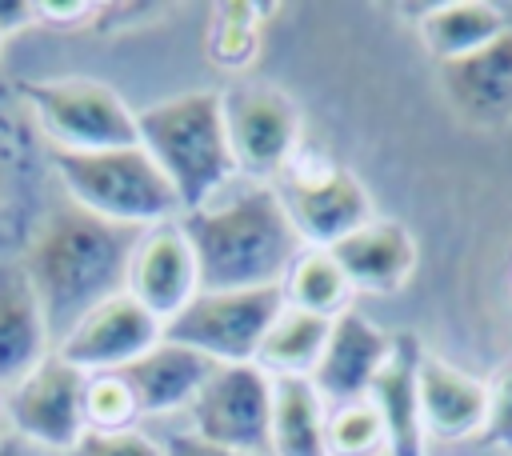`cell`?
<instances>
[{"label": "cell", "instance_id": "6da1fadb", "mask_svg": "<svg viewBox=\"0 0 512 456\" xmlns=\"http://www.w3.org/2000/svg\"><path fill=\"white\" fill-rule=\"evenodd\" d=\"M180 224L200 264V288L208 292L280 288L304 248L276 184L248 176H236L208 204L184 212Z\"/></svg>", "mask_w": 512, "mask_h": 456}, {"label": "cell", "instance_id": "7a4b0ae2", "mask_svg": "<svg viewBox=\"0 0 512 456\" xmlns=\"http://www.w3.org/2000/svg\"><path fill=\"white\" fill-rule=\"evenodd\" d=\"M140 232L104 224L76 204L56 208L40 220L28 252L24 272L36 288V300L44 308L52 348L108 296L124 292L128 256Z\"/></svg>", "mask_w": 512, "mask_h": 456}, {"label": "cell", "instance_id": "3957f363", "mask_svg": "<svg viewBox=\"0 0 512 456\" xmlns=\"http://www.w3.org/2000/svg\"><path fill=\"white\" fill-rule=\"evenodd\" d=\"M136 132L140 148L176 188L184 212H196L240 176L228 144L224 96L216 88H192L140 108Z\"/></svg>", "mask_w": 512, "mask_h": 456}, {"label": "cell", "instance_id": "277c9868", "mask_svg": "<svg viewBox=\"0 0 512 456\" xmlns=\"http://www.w3.org/2000/svg\"><path fill=\"white\" fill-rule=\"evenodd\" d=\"M52 168L68 192V204L104 224L148 232L184 216L176 188L140 144L104 152H52Z\"/></svg>", "mask_w": 512, "mask_h": 456}, {"label": "cell", "instance_id": "5b68a950", "mask_svg": "<svg viewBox=\"0 0 512 456\" xmlns=\"http://www.w3.org/2000/svg\"><path fill=\"white\" fill-rule=\"evenodd\" d=\"M20 92L32 104L40 128L52 136L56 152H104L140 144L136 108H128L124 96L104 80H28Z\"/></svg>", "mask_w": 512, "mask_h": 456}, {"label": "cell", "instance_id": "8992f818", "mask_svg": "<svg viewBox=\"0 0 512 456\" xmlns=\"http://www.w3.org/2000/svg\"><path fill=\"white\" fill-rule=\"evenodd\" d=\"M284 308L280 288H200L196 300L164 324V340L188 344L216 364H256V352Z\"/></svg>", "mask_w": 512, "mask_h": 456}, {"label": "cell", "instance_id": "52a82bcc", "mask_svg": "<svg viewBox=\"0 0 512 456\" xmlns=\"http://www.w3.org/2000/svg\"><path fill=\"white\" fill-rule=\"evenodd\" d=\"M272 184L304 248H332L376 216L360 176L320 156H296L292 168Z\"/></svg>", "mask_w": 512, "mask_h": 456}, {"label": "cell", "instance_id": "ba28073f", "mask_svg": "<svg viewBox=\"0 0 512 456\" xmlns=\"http://www.w3.org/2000/svg\"><path fill=\"white\" fill-rule=\"evenodd\" d=\"M184 428L240 456H268L272 376L260 364H220L184 412Z\"/></svg>", "mask_w": 512, "mask_h": 456}, {"label": "cell", "instance_id": "9c48e42d", "mask_svg": "<svg viewBox=\"0 0 512 456\" xmlns=\"http://www.w3.org/2000/svg\"><path fill=\"white\" fill-rule=\"evenodd\" d=\"M224 96V124H228V144L236 156L240 176L248 180H280L292 160L300 156V112L296 104L272 88L244 80Z\"/></svg>", "mask_w": 512, "mask_h": 456}, {"label": "cell", "instance_id": "30bf717a", "mask_svg": "<svg viewBox=\"0 0 512 456\" xmlns=\"http://www.w3.org/2000/svg\"><path fill=\"white\" fill-rule=\"evenodd\" d=\"M84 392H88V376L72 368L64 356L48 352L20 384L8 388L4 412L24 440L72 452L76 440L88 432Z\"/></svg>", "mask_w": 512, "mask_h": 456}, {"label": "cell", "instance_id": "8fae6325", "mask_svg": "<svg viewBox=\"0 0 512 456\" xmlns=\"http://www.w3.org/2000/svg\"><path fill=\"white\" fill-rule=\"evenodd\" d=\"M160 340H164V324L128 292H116L104 304H96L52 352L64 356L72 368H80L84 376H104V372H124Z\"/></svg>", "mask_w": 512, "mask_h": 456}, {"label": "cell", "instance_id": "7c38bea8", "mask_svg": "<svg viewBox=\"0 0 512 456\" xmlns=\"http://www.w3.org/2000/svg\"><path fill=\"white\" fill-rule=\"evenodd\" d=\"M124 292L140 300L160 324L180 316L196 292H200V264L192 252V240L180 220L156 224L136 236L132 256H128V276Z\"/></svg>", "mask_w": 512, "mask_h": 456}, {"label": "cell", "instance_id": "4fadbf2b", "mask_svg": "<svg viewBox=\"0 0 512 456\" xmlns=\"http://www.w3.org/2000/svg\"><path fill=\"white\" fill-rule=\"evenodd\" d=\"M392 340L396 336L384 332L380 324H372L364 312L344 308L340 316H332L328 348H324L316 372L308 376L316 384V392L324 396V404L336 408L348 400H364L376 372L392 356Z\"/></svg>", "mask_w": 512, "mask_h": 456}, {"label": "cell", "instance_id": "5bb4252c", "mask_svg": "<svg viewBox=\"0 0 512 456\" xmlns=\"http://www.w3.org/2000/svg\"><path fill=\"white\" fill-rule=\"evenodd\" d=\"M332 256L352 280V292H372V296L404 292L420 268V244L412 228L400 224L396 216H372L364 228L332 244Z\"/></svg>", "mask_w": 512, "mask_h": 456}, {"label": "cell", "instance_id": "9a60e30c", "mask_svg": "<svg viewBox=\"0 0 512 456\" xmlns=\"http://www.w3.org/2000/svg\"><path fill=\"white\" fill-rule=\"evenodd\" d=\"M416 392H420V416L428 440H472L484 432L488 420V380L424 352L420 372H416Z\"/></svg>", "mask_w": 512, "mask_h": 456}, {"label": "cell", "instance_id": "2e32d148", "mask_svg": "<svg viewBox=\"0 0 512 456\" xmlns=\"http://www.w3.org/2000/svg\"><path fill=\"white\" fill-rule=\"evenodd\" d=\"M216 368L220 364L208 360L204 352L176 344V340H160L136 364H128L120 376L128 380V388L136 396L140 416H184Z\"/></svg>", "mask_w": 512, "mask_h": 456}, {"label": "cell", "instance_id": "e0dca14e", "mask_svg": "<svg viewBox=\"0 0 512 456\" xmlns=\"http://www.w3.org/2000/svg\"><path fill=\"white\" fill-rule=\"evenodd\" d=\"M440 84L452 112L468 124H508L512 120V28L488 48L440 64Z\"/></svg>", "mask_w": 512, "mask_h": 456}, {"label": "cell", "instance_id": "ac0fdd59", "mask_svg": "<svg viewBox=\"0 0 512 456\" xmlns=\"http://www.w3.org/2000/svg\"><path fill=\"white\" fill-rule=\"evenodd\" d=\"M420 340L408 332H396L392 356L376 372L368 400L384 420L388 432V456H424L428 452V432L420 416V392H416V372H420Z\"/></svg>", "mask_w": 512, "mask_h": 456}, {"label": "cell", "instance_id": "d6986e66", "mask_svg": "<svg viewBox=\"0 0 512 456\" xmlns=\"http://www.w3.org/2000/svg\"><path fill=\"white\" fill-rule=\"evenodd\" d=\"M52 352V332L24 264H0V384H20Z\"/></svg>", "mask_w": 512, "mask_h": 456}, {"label": "cell", "instance_id": "ffe728a7", "mask_svg": "<svg viewBox=\"0 0 512 456\" xmlns=\"http://www.w3.org/2000/svg\"><path fill=\"white\" fill-rule=\"evenodd\" d=\"M268 456H328V404L308 376H272Z\"/></svg>", "mask_w": 512, "mask_h": 456}, {"label": "cell", "instance_id": "44dd1931", "mask_svg": "<svg viewBox=\"0 0 512 456\" xmlns=\"http://www.w3.org/2000/svg\"><path fill=\"white\" fill-rule=\"evenodd\" d=\"M416 28H420L424 48L440 64H452V60H464V56L488 48L492 40H500L512 24L504 20V12L496 4H484V0H448V4L424 8V16H420Z\"/></svg>", "mask_w": 512, "mask_h": 456}, {"label": "cell", "instance_id": "7402d4cb", "mask_svg": "<svg viewBox=\"0 0 512 456\" xmlns=\"http://www.w3.org/2000/svg\"><path fill=\"white\" fill-rule=\"evenodd\" d=\"M328 332H332V316H316L284 304L256 352V364L268 376H312L328 348Z\"/></svg>", "mask_w": 512, "mask_h": 456}, {"label": "cell", "instance_id": "603a6c76", "mask_svg": "<svg viewBox=\"0 0 512 456\" xmlns=\"http://www.w3.org/2000/svg\"><path fill=\"white\" fill-rule=\"evenodd\" d=\"M280 292L288 308H304L316 316H340L344 308H352V280L344 276L332 248H300Z\"/></svg>", "mask_w": 512, "mask_h": 456}, {"label": "cell", "instance_id": "cb8c5ba5", "mask_svg": "<svg viewBox=\"0 0 512 456\" xmlns=\"http://www.w3.org/2000/svg\"><path fill=\"white\" fill-rule=\"evenodd\" d=\"M328 456H388V432L368 396L328 408Z\"/></svg>", "mask_w": 512, "mask_h": 456}, {"label": "cell", "instance_id": "d4e9b609", "mask_svg": "<svg viewBox=\"0 0 512 456\" xmlns=\"http://www.w3.org/2000/svg\"><path fill=\"white\" fill-rule=\"evenodd\" d=\"M84 416H88V432H128V428H136L144 420L128 380L120 372L88 376Z\"/></svg>", "mask_w": 512, "mask_h": 456}, {"label": "cell", "instance_id": "484cf974", "mask_svg": "<svg viewBox=\"0 0 512 456\" xmlns=\"http://www.w3.org/2000/svg\"><path fill=\"white\" fill-rule=\"evenodd\" d=\"M68 456H164V444H160V436H152L144 428H128V432H84Z\"/></svg>", "mask_w": 512, "mask_h": 456}, {"label": "cell", "instance_id": "4316f807", "mask_svg": "<svg viewBox=\"0 0 512 456\" xmlns=\"http://www.w3.org/2000/svg\"><path fill=\"white\" fill-rule=\"evenodd\" d=\"M480 440L512 452V360H504L488 380V420Z\"/></svg>", "mask_w": 512, "mask_h": 456}, {"label": "cell", "instance_id": "83f0119b", "mask_svg": "<svg viewBox=\"0 0 512 456\" xmlns=\"http://www.w3.org/2000/svg\"><path fill=\"white\" fill-rule=\"evenodd\" d=\"M224 24H216V60L220 64H244L256 48V24H232L228 12H220Z\"/></svg>", "mask_w": 512, "mask_h": 456}, {"label": "cell", "instance_id": "f1b7e54d", "mask_svg": "<svg viewBox=\"0 0 512 456\" xmlns=\"http://www.w3.org/2000/svg\"><path fill=\"white\" fill-rule=\"evenodd\" d=\"M160 444H164V456H240V452H228V448H216V444L192 436L188 428L160 436Z\"/></svg>", "mask_w": 512, "mask_h": 456}, {"label": "cell", "instance_id": "f546056e", "mask_svg": "<svg viewBox=\"0 0 512 456\" xmlns=\"http://www.w3.org/2000/svg\"><path fill=\"white\" fill-rule=\"evenodd\" d=\"M36 20V4H0V36L12 28H28Z\"/></svg>", "mask_w": 512, "mask_h": 456}, {"label": "cell", "instance_id": "4dcf8cb0", "mask_svg": "<svg viewBox=\"0 0 512 456\" xmlns=\"http://www.w3.org/2000/svg\"><path fill=\"white\" fill-rule=\"evenodd\" d=\"M0 456H20V452H16L12 444H0Z\"/></svg>", "mask_w": 512, "mask_h": 456}]
</instances>
